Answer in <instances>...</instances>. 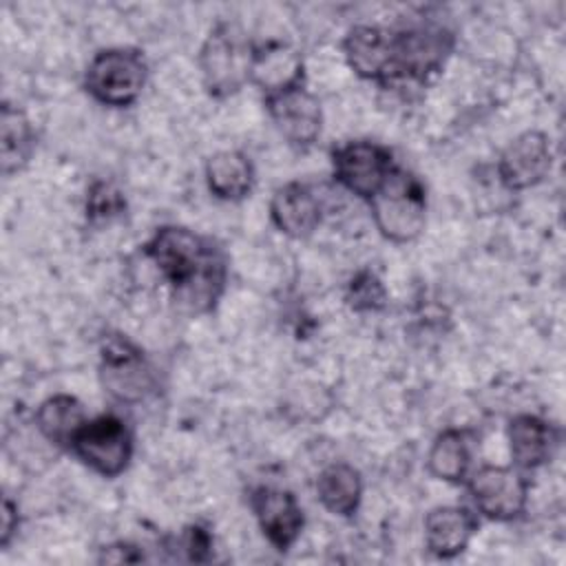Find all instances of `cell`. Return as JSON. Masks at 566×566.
Instances as JSON below:
<instances>
[{"mask_svg":"<svg viewBox=\"0 0 566 566\" xmlns=\"http://www.w3.org/2000/svg\"><path fill=\"white\" fill-rule=\"evenodd\" d=\"M475 511L491 522H513L528 504V480L515 467L482 464L464 480Z\"/></svg>","mask_w":566,"mask_h":566,"instance_id":"ba28073f","label":"cell"},{"mask_svg":"<svg viewBox=\"0 0 566 566\" xmlns=\"http://www.w3.org/2000/svg\"><path fill=\"white\" fill-rule=\"evenodd\" d=\"M250 82L265 95L305 84V64L301 53L281 40L254 44Z\"/></svg>","mask_w":566,"mask_h":566,"instance_id":"9a60e30c","label":"cell"},{"mask_svg":"<svg viewBox=\"0 0 566 566\" xmlns=\"http://www.w3.org/2000/svg\"><path fill=\"white\" fill-rule=\"evenodd\" d=\"M71 453L97 475L113 480L130 467L135 442L122 418L102 413L86 420L71 444Z\"/></svg>","mask_w":566,"mask_h":566,"instance_id":"52a82bcc","label":"cell"},{"mask_svg":"<svg viewBox=\"0 0 566 566\" xmlns=\"http://www.w3.org/2000/svg\"><path fill=\"white\" fill-rule=\"evenodd\" d=\"M99 382L104 391L122 402L135 405L157 389V376L144 349L124 334H106L99 345Z\"/></svg>","mask_w":566,"mask_h":566,"instance_id":"8992f818","label":"cell"},{"mask_svg":"<svg viewBox=\"0 0 566 566\" xmlns=\"http://www.w3.org/2000/svg\"><path fill=\"white\" fill-rule=\"evenodd\" d=\"M203 177L214 199L237 203L252 192L254 166L241 150H217L206 159Z\"/></svg>","mask_w":566,"mask_h":566,"instance_id":"ac0fdd59","label":"cell"},{"mask_svg":"<svg viewBox=\"0 0 566 566\" xmlns=\"http://www.w3.org/2000/svg\"><path fill=\"white\" fill-rule=\"evenodd\" d=\"M265 111L279 135L294 148L307 150L316 144L323 130V108L305 84L263 97Z\"/></svg>","mask_w":566,"mask_h":566,"instance_id":"30bf717a","label":"cell"},{"mask_svg":"<svg viewBox=\"0 0 566 566\" xmlns=\"http://www.w3.org/2000/svg\"><path fill=\"white\" fill-rule=\"evenodd\" d=\"M478 526L475 513L467 506H433L424 515V546L438 559H453L467 551Z\"/></svg>","mask_w":566,"mask_h":566,"instance_id":"2e32d148","label":"cell"},{"mask_svg":"<svg viewBox=\"0 0 566 566\" xmlns=\"http://www.w3.org/2000/svg\"><path fill=\"white\" fill-rule=\"evenodd\" d=\"M329 157L334 179L365 201H371L382 190L396 168L391 150L369 139L343 142L332 148Z\"/></svg>","mask_w":566,"mask_h":566,"instance_id":"9c48e42d","label":"cell"},{"mask_svg":"<svg viewBox=\"0 0 566 566\" xmlns=\"http://www.w3.org/2000/svg\"><path fill=\"white\" fill-rule=\"evenodd\" d=\"M250 509L274 551L287 553L303 533L305 515L296 495L279 486H256L250 493Z\"/></svg>","mask_w":566,"mask_h":566,"instance_id":"7c38bea8","label":"cell"},{"mask_svg":"<svg viewBox=\"0 0 566 566\" xmlns=\"http://www.w3.org/2000/svg\"><path fill=\"white\" fill-rule=\"evenodd\" d=\"M254 42L230 20H219L199 49V71L206 93L223 99L239 93L250 82Z\"/></svg>","mask_w":566,"mask_h":566,"instance_id":"3957f363","label":"cell"},{"mask_svg":"<svg viewBox=\"0 0 566 566\" xmlns=\"http://www.w3.org/2000/svg\"><path fill=\"white\" fill-rule=\"evenodd\" d=\"M126 212L124 192L106 179H95L86 190L84 214L88 223H104L122 217Z\"/></svg>","mask_w":566,"mask_h":566,"instance_id":"603a6c76","label":"cell"},{"mask_svg":"<svg viewBox=\"0 0 566 566\" xmlns=\"http://www.w3.org/2000/svg\"><path fill=\"white\" fill-rule=\"evenodd\" d=\"M369 208L378 232L391 243L416 241L427 226V190L416 175L398 166Z\"/></svg>","mask_w":566,"mask_h":566,"instance_id":"5b68a950","label":"cell"},{"mask_svg":"<svg viewBox=\"0 0 566 566\" xmlns=\"http://www.w3.org/2000/svg\"><path fill=\"white\" fill-rule=\"evenodd\" d=\"M214 546V539H212V533L208 526H201V524H188L181 533V548L186 551V557L190 562H197V564H203V562H210L212 559V548Z\"/></svg>","mask_w":566,"mask_h":566,"instance_id":"d4e9b609","label":"cell"},{"mask_svg":"<svg viewBox=\"0 0 566 566\" xmlns=\"http://www.w3.org/2000/svg\"><path fill=\"white\" fill-rule=\"evenodd\" d=\"M144 551L130 542H113L99 548V564H135V562H144Z\"/></svg>","mask_w":566,"mask_h":566,"instance_id":"484cf974","label":"cell"},{"mask_svg":"<svg viewBox=\"0 0 566 566\" xmlns=\"http://www.w3.org/2000/svg\"><path fill=\"white\" fill-rule=\"evenodd\" d=\"M345 303L358 314L380 312L387 305V287L376 272L358 270L345 287Z\"/></svg>","mask_w":566,"mask_h":566,"instance_id":"cb8c5ba5","label":"cell"},{"mask_svg":"<svg viewBox=\"0 0 566 566\" xmlns=\"http://www.w3.org/2000/svg\"><path fill=\"white\" fill-rule=\"evenodd\" d=\"M20 528V511L18 504L11 497L2 500V522H0V548L7 551L13 537L18 535Z\"/></svg>","mask_w":566,"mask_h":566,"instance_id":"4316f807","label":"cell"},{"mask_svg":"<svg viewBox=\"0 0 566 566\" xmlns=\"http://www.w3.org/2000/svg\"><path fill=\"white\" fill-rule=\"evenodd\" d=\"M86 420L88 416L84 405L71 394H53L44 398L33 413L38 433L53 447L69 449V451L75 436L86 424Z\"/></svg>","mask_w":566,"mask_h":566,"instance_id":"d6986e66","label":"cell"},{"mask_svg":"<svg viewBox=\"0 0 566 566\" xmlns=\"http://www.w3.org/2000/svg\"><path fill=\"white\" fill-rule=\"evenodd\" d=\"M142 252L170 285L179 307L192 314H208L217 307L228 281V261L210 239L186 226H161Z\"/></svg>","mask_w":566,"mask_h":566,"instance_id":"6da1fadb","label":"cell"},{"mask_svg":"<svg viewBox=\"0 0 566 566\" xmlns=\"http://www.w3.org/2000/svg\"><path fill=\"white\" fill-rule=\"evenodd\" d=\"M553 166L551 139L544 130H524L515 135L497 157L495 172L506 190L520 192L542 184Z\"/></svg>","mask_w":566,"mask_h":566,"instance_id":"8fae6325","label":"cell"},{"mask_svg":"<svg viewBox=\"0 0 566 566\" xmlns=\"http://www.w3.org/2000/svg\"><path fill=\"white\" fill-rule=\"evenodd\" d=\"M427 469L442 482L462 484L471 473V433L467 429L440 431L429 447Z\"/></svg>","mask_w":566,"mask_h":566,"instance_id":"7402d4cb","label":"cell"},{"mask_svg":"<svg viewBox=\"0 0 566 566\" xmlns=\"http://www.w3.org/2000/svg\"><path fill=\"white\" fill-rule=\"evenodd\" d=\"M316 497L325 511L352 517L363 500V475L347 462L327 464L316 478Z\"/></svg>","mask_w":566,"mask_h":566,"instance_id":"ffe728a7","label":"cell"},{"mask_svg":"<svg viewBox=\"0 0 566 566\" xmlns=\"http://www.w3.org/2000/svg\"><path fill=\"white\" fill-rule=\"evenodd\" d=\"M148 80V62L139 49L108 46L97 51L86 71L84 88L102 106L126 108L135 104Z\"/></svg>","mask_w":566,"mask_h":566,"instance_id":"277c9868","label":"cell"},{"mask_svg":"<svg viewBox=\"0 0 566 566\" xmlns=\"http://www.w3.org/2000/svg\"><path fill=\"white\" fill-rule=\"evenodd\" d=\"M391 31V77L396 82H427L431 75L442 71L444 62L453 53V31L433 20L420 18L405 22Z\"/></svg>","mask_w":566,"mask_h":566,"instance_id":"7a4b0ae2","label":"cell"},{"mask_svg":"<svg viewBox=\"0 0 566 566\" xmlns=\"http://www.w3.org/2000/svg\"><path fill=\"white\" fill-rule=\"evenodd\" d=\"M270 219L285 237L307 239L321 226L323 208L307 184L287 181L270 199Z\"/></svg>","mask_w":566,"mask_h":566,"instance_id":"5bb4252c","label":"cell"},{"mask_svg":"<svg viewBox=\"0 0 566 566\" xmlns=\"http://www.w3.org/2000/svg\"><path fill=\"white\" fill-rule=\"evenodd\" d=\"M347 66L363 80L389 86L391 77V31L378 24L352 27L343 42Z\"/></svg>","mask_w":566,"mask_h":566,"instance_id":"4fadbf2b","label":"cell"},{"mask_svg":"<svg viewBox=\"0 0 566 566\" xmlns=\"http://www.w3.org/2000/svg\"><path fill=\"white\" fill-rule=\"evenodd\" d=\"M506 438L513 467L520 471H535L548 464L559 444V431L535 413L513 416L506 427Z\"/></svg>","mask_w":566,"mask_h":566,"instance_id":"e0dca14e","label":"cell"},{"mask_svg":"<svg viewBox=\"0 0 566 566\" xmlns=\"http://www.w3.org/2000/svg\"><path fill=\"white\" fill-rule=\"evenodd\" d=\"M35 150V130L20 106L9 102L0 108V170L4 177L20 172Z\"/></svg>","mask_w":566,"mask_h":566,"instance_id":"44dd1931","label":"cell"}]
</instances>
